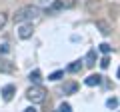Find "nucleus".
I'll list each match as a JSON object with an SVG mask.
<instances>
[{"label": "nucleus", "instance_id": "f257e3e1", "mask_svg": "<svg viewBox=\"0 0 120 112\" xmlns=\"http://www.w3.org/2000/svg\"><path fill=\"white\" fill-rule=\"evenodd\" d=\"M40 14H42V10H40L38 6H32V4L22 6V8L14 14V22H16V24H20V22H32V20H36Z\"/></svg>", "mask_w": 120, "mask_h": 112}, {"label": "nucleus", "instance_id": "f03ea898", "mask_svg": "<svg viewBox=\"0 0 120 112\" xmlns=\"http://www.w3.org/2000/svg\"><path fill=\"white\" fill-rule=\"evenodd\" d=\"M26 98H28L30 102H34V104L44 102V100H46V90H44L40 84H34V86H30L28 90H26Z\"/></svg>", "mask_w": 120, "mask_h": 112}, {"label": "nucleus", "instance_id": "7ed1b4c3", "mask_svg": "<svg viewBox=\"0 0 120 112\" xmlns=\"http://www.w3.org/2000/svg\"><path fill=\"white\" fill-rule=\"evenodd\" d=\"M72 6H76V0H54V2L50 4V8H48V12L68 10V8H72Z\"/></svg>", "mask_w": 120, "mask_h": 112}, {"label": "nucleus", "instance_id": "20e7f679", "mask_svg": "<svg viewBox=\"0 0 120 112\" xmlns=\"http://www.w3.org/2000/svg\"><path fill=\"white\" fill-rule=\"evenodd\" d=\"M22 24V22H20ZM32 32H34V26H32V22H28V24H22L20 28H18V36H20L22 40H28L30 36H32Z\"/></svg>", "mask_w": 120, "mask_h": 112}, {"label": "nucleus", "instance_id": "39448f33", "mask_svg": "<svg viewBox=\"0 0 120 112\" xmlns=\"http://www.w3.org/2000/svg\"><path fill=\"white\" fill-rule=\"evenodd\" d=\"M14 92H16V88L12 86V84H6L4 88H2V98L8 102V100H12V96H14Z\"/></svg>", "mask_w": 120, "mask_h": 112}, {"label": "nucleus", "instance_id": "423d86ee", "mask_svg": "<svg viewBox=\"0 0 120 112\" xmlns=\"http://www.w3.org/2000/svg\"><path fill=\"white\" fill-rule=\"evenodd\" d=\"M100 82H102V76H100V74H90V76L84 80V84L86 86H98Z\"/></svg>", "mask_w": 120, "mask_h": 112}, {"label": "nucleus", "instance_id": "0eeeda50", "mask_svg": "<svg viewBox=\"0 0 120 112\" xmlns=\"http://www.w3.org/2000/svg\"><path fill=\"white\" fill-rule=\"evenodd\" d=\"M82 62H84L86 66H94V64H96V50H94V48L86 52V58H84Z\"/></svg>", "mask_w": 120, "mask_h": 112}, {"label": "nucleus", "instance_id": "6e6552de", "mask_svg": "<svg viewBox=\"0 0 120 112\" xmlns=\"http://www.w3.org/2000/svg\"><path fill=\"white\" fill-rule=\"evenodd\" d=\"M28 80L32 82V84H38V82L42 80V74H40V70H32V72L28 74Z\"/></svg>", "mask_w": 120, "mask_h": 112}, {"label": "nucleus", "instance_id": "1a4fd4ad", "mask_svg": "<svg viewBox=\"0 0 120 112\" xmlns=\"http://www.w3.org/2000/svg\"><path fill=\"white\" fill-rule=\"evenodd\" d=\"M96 28H98L102 34H108V32H110V26H108L104 20H96Z\"/></svg>", "mask_w": 120, "mask_h": 112}, {"label": "nucleus", "instance_id": "9d476101", "mask_svg": "<svg viewBox=\"0 0 120 112\" xmlns=\"http://www.w3.org/2000/svg\"><path fill=\"white\" fill-rule=\"evenodd\" d=\"M82 68V64H80V60H76V62H72V64L68 66V72H78V70Z\"/></svg>", "mask_w": 120, "mask_h": 112}, {"label": "nucleus", "instance_id": "9b49d317", "mask_svg": "<svg viewBox=\"0 0 120 112\" xmlns=\"http://www.w3.org/2000/svg\"><path fill=\"white\" fill-rule=\"evenodd\" d=\"M106 106L110 108V110H114V108H118V98H108V100H106Z\"/></svg>", "mask_w": 120, "mask_h": 112}, {"label": "nucleus", "instance_id": "f8f14e48", "mask_svg": "<svg viewBox=\"0 0 120 112\" xmlns=\"http://www.w3.org/2000/svg\"><path fill=\"white\" fill-rule=\"evenodd\" d=\"M62 76H64V72H62V70H56V72H52L50 76H48V80H60Z\"/></svg>", "mask_w": 120, "mask_h": 112}, {"label": "nucleus", "instance_id": "ddd939ff", "mask_svg": "<svg viewBox=\"0 0 120 112\" xmlns=\"http://www.w3.org/2000/svg\"><path fill=\"white\" fill-rule=\"evenodd\" d=\"M58 112H72V106H70L68 102H62L60 108H58Z\"/></svg>", "mask_w": 120, "mask_h": 112}, {"label": "nucleus", "instance_id": "4468645a", "mask_svg": "<svg viewBox=\"0 0 120 112\" xmlns=\"http://www.w3.org/2000/svg\"><path fill=\"white\" fill-rule=\"evenodd\" d=\"M76 84H66V86H64V92H66V94H72V92H76Z\"/></svg>", "mask_w": 120, "mask_h": 112}, {"label": "nucleus", "instance_id": "2eb2a0df", "mask_svg": "<svg viewBox=\"0 0 120 112\" xmlns=\"http://www.w3.org/2000/svg\"><path fill=\"white\" fill-rule=\"evenodd\" d=\"M6 22H8V16H6L4 12H0V30L4 28V24H6Z\"/></svg>", "mask_w": 120, "mask_h": 112}, {"label": "nucleus", "instance_id": "dca6fc26", "mask_svg": "<svg viewBox=\"0 0 120 112\" xmlns=\"http://www.w3.org/2000/svg\"><path fill=\"white\" fill-rule=\"evenodd\" d=\"M100 50H102L104 54H110V50H112V48H110V44H106V42H104V44H100Z\"/></svg>", "mask_w": 120, "mask_h": 112}, {"label": "nucleus", "instance_id": "f3484780", "mask_svg": "<svg viewBox=\"0 0 120 112\" xmlns=\"http://www.w3.org/2000/svg\"><path fill=\"white\" fill-rule=\"evenodd\" d=\"M108 64H110V58H108V56H104L102 60H100V66H102V68H108Z\"/></svg>", "mask_w": 120, "mask_h": 112}, {"label": "nucleus", "instance_id": "a211bd4d", "mask_svg": "<svg viewBox=\"0 0 120 112\" xmlns=\"http://www.w3.org/2000/svg\"><path fill=\"white\" fill-rule=\"evenodd\" d=\"M24 112H36V108H34V106H28V108H26Z\"/></svg>", "mask_w": 120, "mask_h": 112}]
</instances>
